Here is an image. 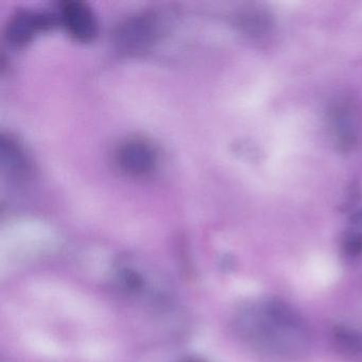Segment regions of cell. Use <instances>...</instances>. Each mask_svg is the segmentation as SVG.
<instances>
[{
    "instance_id": "obj_5",
    "label": "cell",
    "mask_w": 362,
    "mask_h": 362,
    "mask_svg": "<svg viewBox=\"0 0 362 362\" xmlns=\"http://www.w3.org/2000/svg\"><path fill=\"white\" fill-rule=\"evenodd\" d=\"M334 343L343 353L349 355H360L362 354V334L354 328L346 326H337L334 327Z\"/></svg>"
},
{
    "instance_id": "obj_6",
    "label": "cell",
    "mask_w": 362,
    "mask_h": 362,
    "mask_svg": "<svg viewBox=\"0 0 362 362\" xmlns=\"http://www.w3.org/2000/svg\"><path fill=\"white\" fill-rule=\"evenodd\" d=\"M343 250L349 256H359L362 254V233H351L343 241Z\"/></svg>"
},
{
    "instance_id": "obj_4",
    "label": "cell",
    "mask_w": 362,
    "mask_h": 362,
    "mask_svg": "<svg viewBox=\"0 0 362 362\" xmlns=\"http://www.w3.org/2000/svg\"><path fill=\"white\" fill-rule=\"evenodd\" d=\"M52 20L54 18H50V16L43 12L20 10L8 22V40L18 45L26 43L37 31L49 26Z\"/></svg>"
},
{
    "instance_id": "obj_2",
    "label": "cell",
    "mask_w": 362,
    "mask_h": 362,
    "mask_svg": "<svg viewBox=\"0 0 362 362\" xmlns=\"http://www.w3.org/2000/svg\"><path fill=\"white\" fill-rule=\"evenodd\" d=\"M116 158L122 170L133 175H143L156 166V153L147 141L130 139L118 148Z\"/></svg>"
},
{
    "instance_id": "obj_1",
    "label": "cell",
    "mask_w": 362,
    "mask_h": 362,
    "mask_svg": "<svg viewBox=\"0 0 362 362\" xmlns=\"http://www.w3.org/2000/svg\"><path fill=\"white\" fill-rule=\"evenodd\" d=\"M237 328L256 349L276 357H298L309 345L308 326L302 315L276 298L245 307L237 317Z\"/></svg>"
},
{
    "instance_id": "obj_3",
    "label": "cell",
    "mask_w": 362,
    "mask_h": 362,
    "mask_svg": "<svg viewBox=\"0 0 362 362\" xmlns=\"http://www.w3.org/2000/svg\"><path fill=\"white\" fill-rule=\"evenodd\" d=\"M63 23L69 33L80 41H88L97 33V20L94 12L86 4L69 0L61 10Z\"/></svg>"
}]
</instances>
